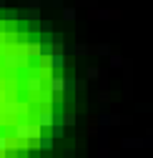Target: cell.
Segmentation results:
<instances>
[{"label":"cell","mask_w":153,"mask_h":158,"mask_svg":"<svg viewBox=\"0 0 153 158\" xmlns=\"http://www.w3.org/2000/svg\"><path fill=\"white\" fill-rule=\"evenodd\" d=\"M45 131L38 126V123H33V121H20V123H15V128H13V135H15V141L18 143H30V141H35L38 143V138H40Z\"/></svg>","instance_id":"6da1fadb"},{"label":"cell","mask_w":153,"mask_h":158,"mask_svg":"<svg viewBox=\"0 0 153 158\" xmlns=\"http://www.w3.org/2000/svg\"><path fill=\"white\" fill-rule=\"evenodd\" d=\"M25 90L28 93H33V95H38L43 88H45V68H35V65H30L28 70H25Z\"/></svg>","instance_id":"7a4b0ae2"},{"label":"cell","mask_w":153,"mask_h":158,"mask_svg":"<svg viewBox=\"0 0 153 158\" xmlns=\"http://www.w3.org/2000/svg\"><path fill=\"white\" fill-rule=\"evenodd\" d=\"M35 113H38V121H35V123L40 126L43 131H45V128L50 131V128L55 126V113H53V110H35Z\"/></svg>","instance_id":"3957f363"},{"label":"cell","mask_w":153,"mask_h":158,"mask_svg":"<svg viewBox=\"0 0 153 158\" xmlns=\"http://www.w3.org/2000/svg\"><path fill=\"white\" fill-rule=\"evenodd\" d=\"M35 98H38V110H53V98H55V95H53L50 90L43 88Z\"/></svg>","instance_id":"277c9868"},{"label":"cell","mask_w":153,"mask_h":158,"mask_svg":"<svg viewBox=\"0 0 153 158\" xmlns=\"http://www.w3.org/2000/svg\"><path fill=\"white\" fill-rule=\"evenodd\" d=\"M0 63H3L5 70H18V55H15V50L8 48L3 55H0Z\"/></svg>","instance_id":"5b68a950"},{"label":"cell","mask_w":153,"mask_h":158,"mask_svg":"<svg viewBox=\"0 0 153 158\" xmlns=\"http://www.w3.org/2000/svg\"><path fill=\"white\" fill-rule=\"evenodd\" d=\"M38 146H40V148H43V151H50V148H53V138H50V135H45V133H43V135H40V138H38Z\"/></svg>","instance_id":"8992f818"},{"label":"cell","mask_w":153,"mask_h":158,"mask_svg":"<svg viewBox=\"0 0 153 158\" xmlns=\"http://www.w3.org/2000/svg\"><path fill=\"white\" fill-rule=\"evenodd\" d=\"M8 148H10V138H8V135H3V133H0V156H3V153H5Z\"/></svg>","instance_id":"52a82bcc"},{"label":"cell","mask_w":153,"mask_h":158,"mask_svg":"<svg viewBox=\"0 0 153 158\" xmlns=\"http://www.w3.org/2000/svg\"><path fill=\"white\" fill-rule=\"evenodd\" d=\"M50 133H53L50 138H60V135H63V123H55V126L50 128Z\"/></svg>","instance_id":"ba28073f"},{"label":"cell","mask_w":153,"mask_h":158,"mask_svg":"<svg viewBox=\"0 0 153 158\" xmlns=\"http://www.w3.org/2000/svg\"><path fill=\"white\" fill-rule=\"evenodd\" d=\"M63 18H65V20H73V18H75V10H73V8H65V10H63Z\"/></svg>","instance_id":"9c48e42d"},{"label":"cell","mask_w":153,"mask_h":158,"mask_svg":"<svg viewBox=\"0 0 153 158\" xmlns=\"http://www.w3.org/2000/svg\"><path fill=\"white\" fill-rule=\"evenodd\" d=\"M0 50H5V48H3V45H0Z\"/></svg>","instance_id":"30bf717a"}]
</instances>
